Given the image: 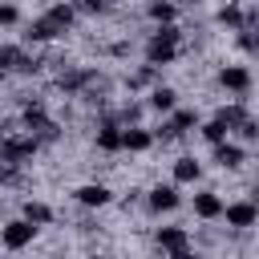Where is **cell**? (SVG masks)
Listing matches in <instances>:
<instances>
[{
  "label": "cell",
  "instance_id": "6da1fadb",
  "mask_svg": "<svg viewBox=\"0 0 259 259\" xmlns=\"http://www.w3.org/2000/svg\"><path fill=\"white\" fill-rule=\"evenodd\" d=\"M174 53H178V32H174V28H162V32L150 40V49H146L150 65H166V61H174Z\"/></svg>",
  "mask_w": 259,
  "mask_h": 259
},
{
  "label": "cell",
  "instance_id": "7a4b0ae2",
  "mask_svg": "<svg viewBox=\"0 0 259 259\" xmlns=\"http://www.w3.org/2000/svg\"><path fill=\"white\" fill-rule=\"evenodd\" d=\"M32 235H36V227H32L28 219H20V223H8V227L0 231V239H4V247H8V251H20V247H28V243H32Z\"/></svg>",
  "mask_w": 259,
  "mask_h": 259
},
{
  "label": "cell",
  "instance_id": "3957f363",
  "mask_svg": "<svg viewBox=\"0 0 259 259\" xmlns=\"http://www.w3.org/2000/svg\"><path fill=\"white\" fill-rule=\"evenodd\" d=\"M223 214H227V223L231 227H255V219H259V210H255V202H231V206H223Z\"/></svg>",
  "mask_w": 259,
  "mask_h": 259
},
{
  "label": "cell",
  "instance_id": "277c9868",
  "mask_svg": "<svg viewBox=\"0 0 259 259\" xmlns=\"http://www.w3.org/2000/svg\"><path fill=\"white\" fill-rule=\"evenodd\" d=\"M219 81H223L227 89H235V93H243V89L251 85V73H247L243 65H227V69L219 73Z\"/></svg>",
  "mask_w": 259,
  "mask_h": 259
},
{
  "label": "cell",
  "instance_id": "5b68a950",
  "mask_svg": "<svg viewBox=\"0 0 259 259\" xmlns=\"http://www.w3.org/2000/svg\"><path fill=\"white\" fill-rule=\"evenodd\" d=\"M194 214H198V219H219V214H223V198L210 194V190H206V194H194Z\"/></svg>",
  "mask_w": 259,
  "mask_h": 259
},
{
  "label": "cell",
  "instance_id": "8992f818",
  "mask_svg": "<svg viewBox=\"0 0 259 259\" xmlns=\"http://www.w3.org/2000/svg\"><path fill=\"white\" fill-rule=\"evenodd\" d=\"M77 202H85V206H105V202H109V190H105L101 182H89V186L77 190Z\"/></svg>",
  "mask_w": 259,
  "mask_h": 259
},
{
  "label": "cell",
  "instance_id": "52a82bcc",
  "mask_svg": "<svg viewBox=\"0 0 259 259\" xmlns=\"http://www.w3.org/2000/svg\"><path fill=\"white\" fill-rule=\"evenodd\" d=\"M150 206L154 210H174L178 206V190L174 186H154L150 190Z\"/></svg>",
  "mask_w": 259,
  "mask_h": 259
},
{
  "label": "cell",
  "instance_id": "ba28073f",
  "mask_svg": "<svg viewBox=\"0 0 259 259\" xmlns=\"http://www.w3.org/2000/svg\"><path fill=\"white\" fill-rule=\"evenodd\" d=\"M57 32H65L61 24H53L49 16H40V20H32V28H28V40H53Z\"/></svg>",
  "mask_w": 259,
  "mask_h": 259
},
{
  "label": "cell",
  "instance_id": "9c48e42d",
  "mask_svg": "<svg viewBox=\"0 0 259 259\" xmlns=\"http://www.w3.org/2000/svg\"><path fill=\"white\" fill-rule=\"evenodd\" d=\"M214 162L219 166H239L243 162V150L231 146V142H214Z\"/></svg>",
  "mask_w": 259,
  "mask_h": 259
},
{
  "label": "cell",
  "instance_id": "30bf717a",
  "mask_svg": "<svg viewBox=\"0 0 259 259\" xmlns=\"http://www.w3.org/2000/svg\"><path fill=\"white\" fill-rule=\"evenodd\" d=\"M158 243H162L166 251H182V247H186V231H182V227H162V231H158Z\"/></svg>",
  "mask_w": 259,
  "mask_h": 259
},
{
  "label": "cell",
  "instance_id": "8fae6325",
  "mask_svg": "<svg viewBox=\"0 0 259 259\" xmlns=\"http://www.w3.org/2000/svg\"><path fill=\"white\" fill-rule=\"evenodd\" d=\"M198 170H202V166H198L194 158H178V162H174V178H178V182H194Z\"/></svg>",
  "mask_w": 259,
  "mask_h": 259
},
{
  "label": "cell",
  "instance_id": "7c38bea8",
  "mask_svg": "<svg viewBox=\"0 0 259 259\" xmlns=\"http://www.w3.org/2000/svg\"><path fill=\"white\" fill-rule=\"evenodd\" d=\"M97 146H101V150H121V130H117V125H105V130L97 134Z\"/></svg>",
  "mask_w": 259,
  "mask_h": 259
},
{
  "label": "cell",
  "instance_id": "4fadbf2b",
  "mask_svg": "<svg viewBox=\"0 0 259 259\" xmlns=\"http://www.w3.org/2000/svg\"><path fill=\"white\" fill-rule=\"evenodd\" d=\"M121 146H125V150H146V146H150V134H146V130H125V134H121Z\"/></svg>",
  "mask_w": 259,
  "mask_h": 259
},
{
  "label": "cell",
  "instance_id": "5bb4252c",
  "mask_svg": "<svg viewBox=\"0 0 259 259\" xmlns=\"http://www.w3.org/2000/svg\"><path fill=\"white\" fill-rule=\"evenodd\" d=\"M49 20L61 24V28H69V24H73V4H53V8H49Z\"/></svg>",
  "mask_w": 259,
  "mask_h": 259
},
{
  "label": "cell",
  "instance_id": "9a60e30c",
  "mask_svg": "<svg viewBox=\"0 0 259 259\" xmlns=\"http://www.w3.org/2000/svg\"><path fill=\"white\" fill-rule=\"evenodd\" d=\"M24 219H28V223H49L53 210H49L45 202H24Z\"/></svg>",
  "mask_w": 259,
  "mask_h": 259
},
{
  "label": "cell",
  "instance_id": "2e32d148",
  "mask_svg": "<svg viewBox=\"0 0 259 259\" xmlns=\"http://www.w3.org/2000/svg\"><path fill=\"white\" fill-rule=\"evenodd\" d=\"M150 105L154 109H174V89H154L150 93Z\"/></svg>",
  "mask_w": 259,
  "mask_h": 259
},
{
  "label": "cell",
  "instance_id": "e0dca14e",
  "mask_svg": "<svg viewBox=\"0 0 259 259\" xmlns=\"http://www.w3.org/2000/svg\"><path fill=\"white\" fill-rule=\"evenodd\" d=\"M32 150H36L32 138H28V142H8V146H4V158H24V154H32Z\"/></svg>",
  "mask_w": 259,
  "mask_h": 259
},
{
  "label": "cell",
  "instance_id": "ac0fdd59",
  "mask_svg": "<svg viewBox=\"0 0 259 259\" xmlns=\"http://www.w3.org/2000/svg\"><path fill=\"white\" fill-rule=\"evenodd\" d=\"M150 16H154V20H174V4L154 0V4H150Z\"/></svg>",
  "mask_w": 259,
  "mask_h": 259
},
{
  "label": "cell",
  "instance_id": "d6986e66",
  "mask_svg": "<svg viewBox=\"0 0 259 259\" xmlns=\"http://www.w3.org/2000/svg\"><path fill=\"white\" fill-rule=\"evenodd\" d=\"M202 138H206V142H223V138H227V125H223V121H206V125H202Z\"/></svg>",
  "mask_w": 259,
  "mask_h": 259
},
{
  "label": "cell",
  "instance_id": "ffe728a7",
  "mask_svg": "<svg viewBox=\"0 0 259 259\" xmlns=\"http://www.w3.org/2000/svg\"><path fill=\"white\" fill-rule=\"evenodd\" d=\"M219 20H223V24H239V8H235V4H227V8L219 12Z\"/></svg>",
  "mask_w": 259,
  "mask_h": 259
},
{
  "label": "cell",
  "instance_id": "44dd1931",
  "mask_svg": "<svg viewBox=\"0 0 259 259\" xmlns=\"http://www.w3.org/2000/svg\"><path fill=\"white\" fill-rule=\"evenodd\" d=\"M16 20V8L12 4H0V24H12Z\"/></svg>",
  "mask_w": 259,
  "mask_h": 259
},
{
  "label": "cell",
  "instance_id": "7402d4cb",
  "mask_svg": "<svg viewBox=\"0 0 259 259\" xmlns=\"http://www.w3.org/2000/svg\"><path fill=\"white\" fill-rule=\"evenodd\" d=\"M81 8H85V12H101V8H105V0H81Z\"/></svg>",
  "mask_w": 259,
  "mask_h": 259
},
{
  "label": "cell",
  "instance_id": "603a6c76",
  "mask_svg": "<svg viewBox=\"0 0 259 259\" xmlns=\"http://www.w3.org/2000/svg\"><path fill=\"white\" fill-rule=\"evenodd\" d=\"M93 259H109V255H93Z\"/></svg>",
  "mask_w": 259,
  "mask_h": 259
},
{
  "label": "cell",
  "instance_id": "cb8c5ba5",
  "mask_svg": "<svg viewBox=\"0 0 259 259\" xmlns=\"http://www.w3.org/2000/svg\"><path fill=\"white\" fill-rule=\"evenodd\" d=\"M190 4H198V0H190Z\"/></svg>",
  "mask_w": 259,
  "mask_h": 259
}]
</instances>
